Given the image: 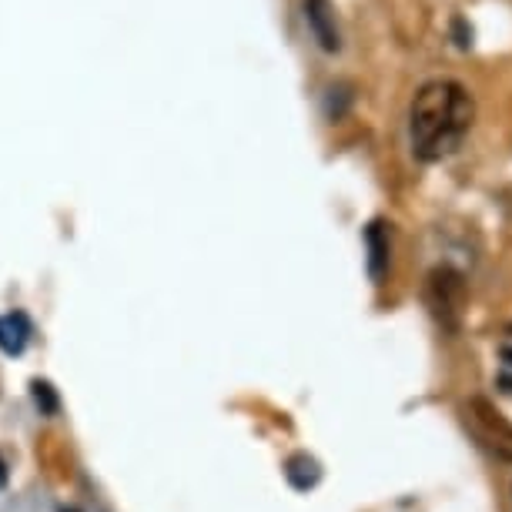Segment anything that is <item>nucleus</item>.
Wrapping results in <instances>:
<instances>
[{"instance_id": "obj_1", "label": "nucleus", "mask_w": 512, "mask_h": 512, "mask_svg": "<svg viewBox=\"0 0 512 512\" xmlns=\"http://www.w3.org/2000/svg\"><path fill=\"white\" fill-rule=\"evenodd\" d=\"M476 121V101L459 81H429L419 88L409 111L412 154L419 161H442L462 148Z\"/></svg>"}, {"instance_id": "obj_2", "label": "nucleus", "mask_w": 512, "mask_h": 512, "mask_svg": "<svg viewBox=\"0 0 512 512\" xmlns=\"http://www.w3.org/2000/svg\"><path fill=\"white\" fill-rule=\"evenodd\" d=\"M425 305H429L432 318L456 332L462 325V315H466V305H469V288H466V278H462L456 268L449 265H439L432 268L429 278H425Z\"/></svg>"}, {"instance_id": "obj_3", "label": "nucleus", "mask_w": 512, "mask_h": 512, "mask_svg": "<svg viewBox=\"0 0 512 512\" xmlns=\"http://www.w3.org/2000/svg\"><path fill=\"white\" fill-rule=\"evenodd\" d=\"M462 419H466V429L472 432V439H476L489 456L512 462V422L496 405L476 395V399H469L462 405Z\"/></svg>"}, {"instance_id": "obj_4", "label": "nucleus", "mask_w": 512, "mask_h": 512, "mask_svg": "<svg viewBox=\"0 0 512 512\" xmlns=\"http://www.w3.org/2000/svg\"><path fill=\"white\" fill-rule=\"evenodd\" d=\"M305 21L325 54H335L338 47H342V31H338V17H335L332 0H305Z\"/></svg>"}, {"instance_id": "obj_5", "label": "nucleus", "mask_w": 512, "mask_h": 512, "mask_svg": "<svg viewBox=\"0 0 512 512\" xmlns=\"http://www.w3.org/2000/svg\"><path fill=\"white\" fill-rule=\"evenodd\" d=\"M285 479L292 489L308 492L322 482V466H318V459L308 456V452H295V456H288L285 462Z\"/></svg>"}, {"instance_id": "obj_6", "label": "nucleus", "mask_w": 512, "mask_h": 512, "mask_svg": "<svg viewBox=\"0 0 512 512\" xmlns=\"http://www.w3.org/2000/svg\"><path fill=\"white\" fill-rule=\"evenodd\" d=\"M27 338H31V325L21 312L0 315V352L4 355H21L27 349Z\"/></svg>"}, {"instance_id": "obj_7", "label": "nucleus", "mask_w": 512, "mask_h": 512, "mask_svg": "<svg viewBox=\"0 0 512 512\" xmlns=\"http://www.w3.org/2000/svg\"><path fill=\"white\" fill-rule=\"evenodd\" d=\"M365 245H369V272L379 282L389 268V235L382 231V225H372L369 235H365Z\"/></svg>"}, {"instance_id": "obj_8", "label": "nucleus", "mask_w": 512, "mask_h": 512, "mask_svg": "<svg viewBox=\"0 0 512 512\" xmlns=\"http://www.w3.org/2000/svg\"><path fill=\"white\" fill-rule=\"evenodd\" d=\"M31 395L37 402V409H41V415H57V409H61V399H57L54 385L44 382V379H34L31 382Z\"/></svg>"}, {"instance_id": "obj_9", "label": "nucleus", "mask_w": 512, "mask_h": 512, "mask_svg": "<svg viewBox=\"0 0 512 512\" xmlns=\"http://www.w3.org/2000/svg\"><path fill=\"white\" fill-rule=\"evenodd\" d=\"M499 385L506 392H512V345L502 349V375H499Z\"/></svg>"}, {"instance_id": "obj_10", "label": "nucleus", "mask_w": 512, "mask_h": 512, "mask_svg": "<svg viewBox=\"0 0 512 512\" xmlns=\"http://www.w3.org/2000/svg\"><path fill=\"white\" fill-rule=\"evenodd\" d=\"M4 486H7V462L0 459V489H4Z\"/></svg>"}, {"instance_id": "obj_11", "label": "nucleus", "mask_w": 512, "mask_h": 512, "mask_svg": "<svg viewBox=\"0 0 512 512\" xmlns=\"http://www.w3.org/2000/svg\"><path fill=\"white\" fill-rule=\"evenodd\" d=\"M57 512H81V509H74V506H61V509H57Z\"/></svg>"}]
</instances>
